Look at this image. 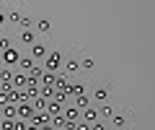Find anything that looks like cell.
I'll use <instances>...</instances> for the list:
<instances>
[{
  "label": "cell",
  "instance_id": "1",
  "mask_svg": "<svg viewBox=\"0 0 155 130\" xmlns=\"http://www.w3.org/2000/svg\"><path fill=\"white\" fill-rule=\"evenodd\" d=\"M62 62H65L62 52H49V55L44 57V70L47 73H57V70L62 68Z\"/></svg>",
  "mask_w": 155,
  "mask_h": 130
},
{
  "label": "cell",
  "instance_id": "2",
  "mask_svg": "<svg viewBox=\"0 0 155 130\" xmlns=\"http://www.w3.org/2000/svg\"><path fill=\"white\" fill-rule=\"evenodd\" d=\"M18 60H21V50H16V47L0 52V62H3V68H16Z\"/></svg>",
  "mask_w": 155,
  "mask_h": 130
},
{
  "label": "cell",
  "instance_id": "3",
  "mask_svg": "<svg viewBox=\"0 0 155 130\" xmlns=\"http://www.w3.org/2000/svg\"><path fill=\"white\" fill-rule=\"evenodd\" d=\"M49 122H52L49 112H34V117L28 120V125H34V128H47Z\"/></svg>",
  "mask_w": 155,
  "mask_h": 130
},
{
  "label": "cell",
  "instance_id": "4",
  "mask_svg": "<svg viewBox=\"0 0 155 130\" xmlns=\"http://www.w3.org/2000/svg\"><path fill=\"white\" fill-rule=\"evenodd\" d=\"M47 55H49V50H47L44 44H39V42H36V44H31V50H28V57H31L34 62H36V60H44Z\"/></svg>",
  "mask_w": 155,
  "mask_h": 130
},
{
  "label": "cell",
  "instance_id": "5",
  "mask_svg": "<svg viewBox=\"0 0 155 130\" xmlns=\"http://www.w3.org/2000/svg\"><path fill=\"white\" fill-rule=\"evenodd\" d=\"M62 117H65L67 122H80V109H78L75 104H67V107L62 109Z\"/></svg>",
  "mask_w": 155,
  "mask_h": 130
},
{
  "label": "cell",
  "instance_id": "6",
  "mask_svg": "<svg viewBox=\"0 0 155 130\" xmlns=\"http://www.w3.org/2000/svg\"><path fill=\"white\" fill-rule=\"evenodd\" d=\"M16 68H18V73L28 76V73H31L34 68H36V65H34V60H31L28 55H21V60H18V65H16Z\"/></svg>",
  "mask_w": 155,
  "mask_h": 130
},
{
  "label": "cell",
  "instance_id": "7",
  "mask_svg": "<svg viewBox=\"0 0 155 130\" xmlns=\"http://www.w3.org/2000/svg\"><path fill=\"white\" fill-rule=\"evenodd\" d=\"M80 120L88 122V125H93V122H98V120H101V114H98V109H96V107H88V109L80 112Z\"/></svg>",
  "mask_w": 155,
  "mask_h": 130
},
{
  "label": "cell",
  "instance_id": "8",
  "mask_svg": "<svg viewBox=\"0 0 155 130\" xmlns=\"http://www.w3.org/2000/svg\"><path fill=\"white\" fill-rule=\"evenodd\" d=\"M80 70V60H75V57H65V62H62V73L70 76V73H78Z\"/></svg>",
  "mask_w": 155,
  "mask_h": 130
},
{
  "label": "cell",
  "instance_id": "9",
  "mask_svg": "<svg viewBox=\"0 0 155 130\" xmlns=\"http://www.w3.org/2000/svg\"><path fill=\"white\" fill-rule=\"evenodd\" d=\"M62 109H65V104H62L60 99H49V104H47L49 117H62Z\"/></svg>",
  "mask_w": 155,
  "mask_h": 130
},
{
  "label": "cell",
  "instance_id": "10",
  "mask_svg": "<svg viewBox=\"0 0 155 130\" xmlns=\"http://www.w3.org/2000/svg\"><path fill=\"white\" fill-rule=\"evenodd\" d=\"M34 112H36V109H34V104H18V117L23 120V122H28V120L34 117Z\"/></svg>",
  "mask_w": 155,
  "mask_h": 130
},
{
  "label": "cell",
  "instance_id": "11",
  "mask_svg": "<svg viewBox=\"0 0 155 130\" xmlns=\"http://www.w3.org/2000/svg\"><path fill=\"white\" fill-rule=\"evenodd\" d=\"M0 117H3V120L18 117V107H16V104H3V107H0Z\"/></svg>",
  "mask_w": 155,
  "mask_h": 130
},
{
  "label": "cell",
  "instance_id": "12",
  "mask_svg": "<svg viewBox=\"0 0 155 130\" xmlns=\"http://www.w3.org/2000/svg\"><path fill=\"white\" fill-rule=\"evenodd\" d=\"M18 37H21V42H23V44H28V47H31V44H36V34H34L31 29H28V31H21Z\"/></svg>",
  "mask_w": 155,
  "mask_h": 130
},
{
  "label": "cell",
  "instance_id": "13",
  "mask_svg": "<svg viewBox=\"0 0 155 130\" xmlns=\"http://www.w3.org/2000/svg\"><path fill=\"white\" fill-rule=\"evenodd\" d=\"M75 107L80 109V112H83V109H88V107H91V96H85V94L78 96V99H75Z\"/></svg>",
  "mask_w": 155,
  "mask_h": 130
},
{
  "label": "cell",
  "instance_id": "14",
  "mask_svg": "<svg viewBox=\"0 0 155 130\" xmlns=\"http://www.w3.org/2000/svg\"><path fill=\"white\" fill-rule=\"evenodd\" d=\"M39 89H41V83H28V86H26V96H28V99H36V96H39Z\"/></svg>",
  "mask_w": 155,
  "mask_h": 130
},
{
  "label": "cell",
  "instance_id": "15",
  "mask_svg": "<svg viewBox=\"0 0 155 130\" xmlns=\"http://www.w3.org/2000/svg\"><path fill=\"white\" fill-rule=\"evenodd\" d=\"M52 29V23H49V18H39V23H36V31L39 34H47Z\"/></svg>",
  "mask_w": 155,
  "mask_h": 130
},
{
  "label": "cell",
  "instance_id": "16",
  "mask_svg": "<svg viewBox=\"0 0 155 130\" xmlns=\"http://www.w3.org/2000/svg\"><path fill=\"white\" fill-rule=\"evenodd\" d=\"M41 76H44V70H41V68H34L31 73H28V83H39Z\"/></svg>",
  "mask_w": 155,
  "mask_h": 130
},
{
  "label": "cell",
  "instance_id": "17",
  "mask_svg": "<svg viewBox=\"0 0 155 130\" xmlns=\"http://www.w3.org/2000/svg\"><path fill=\"white\" fill-rule=\"evenodd\" d=\"M111 125H114V130L124 128V125H127V117H124V114H116V117H111Z\"/></svg>",
  "mask_w": 155,
  "mask_h": 130
},
{
  "label": "cell",
  "instance_id": "18",
  "mask_svg": "<svg viewBox=\"0 0 155 130\" xmlns=\"http://www.w3.org/2000/svg\"><path fill=\"white\" fill-rule=\"evenodd\" d=\"M93 99H96V102H101V104H106V99H109V91H106V89H96Z\"/></svg>",
  "mask_w": 155,
  "mask_h": 130
},
{
  "label": "cell",
  "instance_id": "19",
  "mask_svg": "<svg viewBox=\"0 0 155 130\" xmlns=\"http://www.w3.org/2000/svg\"><path fill=\"white\" fill-rule=\"evenodd\" d=\"M54 78H57V73H47V70H44V76H41V86H54Z\"/></svg>",
  "mask_w": 155,
  "mask_h": 130
},
{
  "label": "cell",
  "instance_id": "20",
  "mask_svg": "<svg viewBox=\"0 0 155 130\" xmlns=\"http://www.w3.org/2000/svg\"><path fill=\"white\" fill-rule=\"evenodd\" d=\"M39 94H41V99H52V96H54V86H41Z\"/></svg>",
  "mask_w": 155,
  "mask_h": 130
},
{
  "label": "cell",
  "instance_id": "21",
  "mask_svg": "<svg viewBox=\"0 0 155 130\" xmlns=\"http://www.w3.org/2000/svg\"><path fill=\"white\" fill-rule=\"evenodd\" d=\"M85 94V91H83V86H80V83H70V96H75V99H78V96H83Z\"/></svg>",
  "mask_w": 155,
  "mask_h": 130
},
{
  "label": "cell",
  "instance_id": "22",
  "mask_svg": "<svg viewBox=\"0 0 155 130\" xmlns=\"http://www.w3.org/2000/svg\"><path fill=\"white\" fill-rule=\"evenodd\" d=\"M98 114H101V120H106V117H114V112H111V107H109V104H101Z\"/></svg>",
  "mask_w": 155,
  "mask_h": 130
},
{
  "label": "cell",
  "instance_id": "23",
  "mask_svg": "<svg viewBox=\"0 0 155 130\" xmlns=\"http://www.w3.org/2000/svg\"><path fill=\"white\" fill-rule=\"evenodd\" d=\"M13 76L16 73H13L11 68H0V81H13Z\"/></svg>",
  "mask_w": 155,
  "mask_h": 130
},
{
  "label": "cell",
  "instance_id": "24",
  "mask_svg": "<svg viewBox=\"0 0 155 130\" xmlns=\"http://www.w3.org/2000/svg\"><path fill=\"white\" fill-rule=\"evenodd\" d=\"M93 65H96V60H93V57H88V55H85L83 60H80V68H85V70H91Z\"/></svg>",
  "mask_w": 155,
  "mask_h": 130
},
{
  "label": "cell",
  "instance_id": "25",
  "mask_svg": "<svg viewBox=\"0 0 155 130\" xmlns=\"http://www.w3.org/2000/svg\"><path fill=\"white\" fill-rule=\"evenodd\" d=\"M18 26H21L23 31H28V29H31V18H28V16H21V21H18Z\"/></svg>",
  "mask_w": 155,
  "mask_h": 130
},
{
  "label": "cell",
  "instance_id": "26",
  "mask_svg": "<svg viewBox=\"0 0 155 130\" xmlns=\"http://www.w3.org/2000/svg\"><path fill=\"white\" fill-rule=\"evenodd\" d=\"M28 122H23V120H13V130H26Z\"/></svg>",
  "mask_w": 155,
  "mask_h": 130
},
{
  "label": "cell",
  "instance_id": "27",
  "mask_svg": "<svg viewBox=\"0 0 155 130\" xmlns=\"http://www.w3.org/2000/svg\"><path fill=\"white\" fill-rule=\"evenodd\" d=\"M0 130H13V120H3L0 122Z\"/></svg>",
  "mask_w": 155,
  "mask_h": 130
},
{
  "label": "cell",
  "instance_id": "28",
  "mask_svg": "<svg viewBox=\"0 0 155 130\" xmlns=\"http://www.w3.org/2000/svg\"><path fill=\"white\" fill-rule=\"evenodd\" d=\"M91 130H106V125H104V120H98V122H93V125H91Z\"/></svg>",
  "mask_w": 155,
  "mask_h": 130
},
{
  "label": "cell",
  "instance_id": "29",
  "mask_svg": "<svg viewBox=\"0 0 155 130\" xmlns=\"http://www.w3.org/2000/svg\"><path fill=\"white\" fill-rule=\"evenodd\" d=\"M8 21H13V23H18V21H21V13H8Z\"/></svg>",
  "mask_w": 155,
  "mask_h": 130
},
{
  "label": "cell",
  "instance_id": "30",
  "mask_svg": "<svg viewBox=\"0 0 155 130\" xmlns=\"http://www.w3.org/2000/svg\"><path fill=\"white\" fill-rule=\"evenodd\" d=\"M75 130H91V125L88 122H83V120H80V122H78V128Z\"/></svg>",
  "mask_w": 155,
  "mask_h": 130
},
{
  "label": "cell",
  "instance_id": "31",
  "mask_svg": "<svg viewBox=\"0 0 155 130\" xmlns=\"http://www.w3.org/2000/svg\"><path fill=\"white\" fill-rule=\"evenodd\" d=\"M78 128V122H67V120H65V128H62V130H75Z\"/></svg>",
  "mask_w": 155,
  "mask_h": 130
},
{
  "label": "cell",
  "instance_id": "32",
  "mask_svg": "<svg viewBox=\"0 0 155 130\" xmlns=\"http://www.w3.org/2000/svg\"><path fill=\"white\" fill-rule=\"evenodd\" d=\"M5 21H8V13H3V11H0V26H3Z\"/></svg>",
  "mask_w": 155,
  "mask_h": 130
},
{
  "label": "cell",
  "instance_id": "33",
  "mask_svg": "<svg viewBox=\"0 0 155 130\" xmlns=\"http://www.w3.org/2000/svg\"><path fill=\"white\" fill-rule=\"evenodd\" d=\"M0 122H3V117H0Z\"/></svg>",
  "mask_w": 155,
  "mask_h": 130
}]
</instances>
